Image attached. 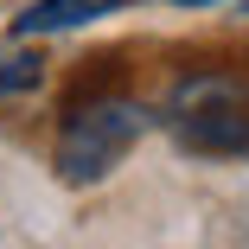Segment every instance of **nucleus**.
<instances>
[{"label": "nucleus", "instance_id": "1", "mask_svg": "<svg viewBox=\"0 0 249 249\" xmlns=\"http://www.w3.org/2000/svg\"><path fill=\"white\" fill-rule=\"evenodd\" d=\"M147 122H154V109L134 103V96H89V103H77L58 128V147H52V166L64 185H96L109 179L128 147L147 134Z\"/></svg>", "mask_w": 249, "mask_h": 249}, {"label": "nucleus", "instance_id": "2", "mask_svg": "<svg viewBox=\"0 0 249 249\" xmlns=\"http://www.w3.org/2000/svg\"><path fill=\"white\" fill-rule=\"evenodd\" d=\"M160 122L192 154H249V83L243 77H217V71L179 77L166 109H160Z\"/></svg>", "mask_w": 249, "mask_h": 249}, {"label": "nucleus", "instance_id": "3", "mask_svg": "<svg viewBox=\"0 0 249 249\" xmlns=\"http://www.w3.org/2000/svg\"><path fill=\"white\" fill-rule=\"evenodd\" d=\"M128 0H32V7L13 19L19 38H45V32H71V26H89L103 13H122Z\"/></svg>", "mask_w": 249, "mask_h": 249}, {"label": "nucleus", "instance_id": "4", "mask_svg": "<svg viewBox=\"0 0 249 249\" xmlns=\"http://www.w3.org/2000/svg\"><path fill=\"white\" fill-rule=\"evenodd\" d=\"M38 83H45V64H38L32 52H0V103H7V96L38 89Z\"/></svg>", "mask_w": 249, "mask_h": 249}, {"label": "nucleus", "instance_id": "5", "mask_svg": "<svg viewBox=\"0 0 249 249\" xmlns=\"http://www.w3.org/2000/svg\"><path fill=\"white\" fill-rule=\"evenodd\" d=\"M173 7H211V0H173Z\"/></svg>", "mask_w": 249, "mask_h": 249}]
</instances>
